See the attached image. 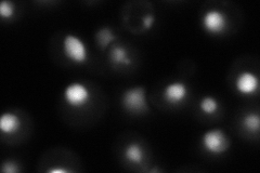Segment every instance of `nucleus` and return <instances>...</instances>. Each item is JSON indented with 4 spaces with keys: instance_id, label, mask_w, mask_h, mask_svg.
<instances>
[{
    "instance_id": "f257e3e1",
    "label": "nucleus",
    "mask_w": 260,
    "mask_h": 173,
    "mask_svg": "<svg viewBox=\"0 0 260 173\" xmlns=\"http://www.w3.org/2000/svg\"><path fill=\"white\" fill-rule=\"evenodd\" d=\"M122 102L124 107L129 112L141 113L149 108L145 89L141 86L127 89L123 94Z\"/></svg>"
},
{
    "instance_id": "f03ea898",
    "label": "nucleus",
    "mask_w": 260,
    "mask_h": 173,
    "mask_svg": "<svg viewBox=\"0 0 260 173\" xmlns=\"http://www.w3.org/2000/svg\"><path fill=\"white\" fill-rule=\"evenodd\" d=\"M63 51L68 60L74 63H85L88 52L84 41L74 35H66L63 40Z\"/></svg>"
},
{
    "instance_id": "7ed1b4c3",
    "label": "nucleus",
    "mask_w": 260,
    "mask_h": 173,
    "mask_svg": "<svg viewBox=\"0 0 260 173\" xmlns=\"http://www.w3.org/2000/svg\"><path fill=\"white\" fill-rule=\"evenodd\" d=\"M89 89L80 82H73L68 85L64 91L66 103L72 107H82L90 101Z\"/></svg>"
},
{
    "instance_id": "20e7f679",
    "label": "nucleus",
    "mask_w": 260,
    "mask_h": 173,
    "mask_svg": "<svg viewBox=\"0 0 260 173\" xmlns=\"http://www.w3.org/2000/svg\"><path fill=\"white\" fill-rule=\"evenodd\" d=\"M202 143L204 149L212 154H221L229 147L227 136L221 129H213L205 132Z\"/></svg>"
},
{
    "instance_id": "39448f33",
    "label": "nucleus",
    "mask_w": 260,
    "mask_h": 173,
    "mask_svg": "<svg viewBox=\"0 0 260 173\" xmlns=\"http://www.w3.org/2000/svg\"><path fill=\"white\" fill-rule=\"evenodd\" d=\"M203 26L211 34H220L228 26L227 15L219 10H209L203 16Z\"/></svg>"
},
{
    "instance_id": "423d86ee",
    "label": "nucleus",
    "mask_w": 260,
    "mask_h": 173,
    "mask_svg": "<svg viewBox=\"0 0 260 173\" xmlns=\"http://www.w3.org/2000/svg\"><path fill=\"white\" fill-rule=\"evenodd\" d=\"M164 99L170 104H180L186 100L188 88L183 82H171L164 89Z\"/></svg>"
},
{
    "instance_id": "0eeeda50",
    "label": "nucleus",
    "mask_w": 260,
    "mask_h": 173,
    "mask_svg": "<svg viewBox=\"0 0 260 173\" xmlns=\"http://www.w3.org/2000/svg\"><path fill=\"white\" fill-rule=\"evenodd\" d=\"M237 90L245 95L254 94L259 87V80L258 77L251 72H243L241 73L236 81Z\"/></svg>"
},
{
    "instance_id": "6e6552de",
    "label": "nucleus",
    "mask_w": 260,
    "mask_h": 173,
    "mask_svg": "<svg viewBox=\"0 0 260 173\" xmlns=\"http://www.w3.org/2000/svg\"><path fill=\"white\" fill-rule=\"evenodd\" d=\"M21 127V119L17 115L4 113L0 117V130L4 134H13Z\"/></svg>"
},
{
    "instance_id": "1a4fd4ad",
    "label": "nucleus",
    "mask_w": 260,
    "mask_h": 173,
    "mask_svg": "<svg viewBox=\"0 0 260 173\" xmlns=\"http://www.w3.org/2000/svg\"><path fill=\"white\" fill-rule=\"evenodd\" d=\"M125 157L128 162L132 164H140L142 163L144 153L142 147L138 143H130L125 149Z\"/></svg>"
},
{
    "instance_id": "9d476101",
    "label": "nucleus",
    "mask_w": 260,
    "mask_h": 173,
    "mask_svg": "<svg viewBox=\"0 0 260 173\" xmlns=\"http://www.w3.org/2000/svg\"><path fill=\"white\" fill-rule=\"evenodd\" d=\"M111 61L115 65H129L131 61L128 56H127V51L123 47H113L111 50Z\"/></svg>"
},
{
    "instance_id": "9b49d317",
    "label": "nucleus",
    "mask_w": 260,
    "mask_h": 173,
    "mask_svg": "<svg viewBox=\"0 0 260 173\" xmlns=\"http://www.w3.org/2000/svg\"><path fill=\"white\" fill-rule=\"evenodd\" d=\"M96 39L99 46L102 49H105L112 41L116 39V36L114 35V33L109 27H103L97 31Z\"/></svg>"
},
{
    "instance_id": "f8f14e48",
    "label": "nucleus",
    "mask_w": 260,
    "mask_h": 173,
    "mask_svg": "<svg viewBox=\"0 0 260 173\" xmlns=\"http://www.w3.org/2000/svg\"><path fill=\"white\" fill-rule=\"evenodd\" d=\"M243 126L247 131L252 133H258L259 131V116L255 113L247 114L242 121Z\"/></svg>"
},
{
    "instance_id": "ddd939ff",
    "label": "nucleus",
    "mask_w": 260,
    "mask_h": 173,
    "mask_svg": "<svg viewBox=\"0 0 260 173\" xmlns=\"http://www.w3.org/2000/svg\"><path fill=\"white\" fill-rule=\"evenodd\" d=\"M200 107L205 114L212 115L218 111L219 103H218V101L214 99L213 97H205L202 99L201 103H200Z\"/></svg>"
},
{
    "instance_id": "4468645a",
    "label": "nucleus",
    "mask_w": 260,
    "mask_h": 173,
    "mask_svg": "<svg viewBox=\"0 0 260 173\" xmlns=\"http://www.w3.org/2000/svg\"><path fill=\"white\" fill-rule=\"evenodd\" d=\"M14 14V5L11 1H3L0 3V15L2 18H10L12 15Z\"/></svg>"
},
{
    "instance_id": "2eb2a0df",
    "label": "nucleus",
    "mask_w": 260,
    "mask_h": 173,
    "mask_svg": "<svg viewBox=\"0 0 260 173\" xmlns=\"http://www.w3.org/2000/svg\"><path fill=\"white\" fill-rule=\"evenodd\" d=\"M2 171L5 173H15L18 172V168L15 163L13 162H7L2 166Z\"/></svg>"
},
{
    "instance_id": "dca6fc26",
    "label": "nucleus",
    "mask_w": 260,
    "mask_h": 173,
    "mask_svg": "<svg viewBox=\"0 0 260 173\" xmlns=\"http://www.w3.org/2000/svg\"><path fill=\"white\" fill-rule=\"evenodd\" d=\"M154 16L152 14H147L143 16V27L145 29H150L154 24Z\"/></svg>"
},
{
    "instance_id": "f3484780",
    "label": "nucleus",
    "mask_w": 260,
    "mask_h": 173,
    "mask_svg": "<svg viewBox=\"0 0 260 173\" xmlns=\"http://www.w3.org/2000/svg\"><path fill=\"white\" fill-rule=\"evenodd\" d=\"M48 172H49V173H66V172H68V171L65 170V169L58 168V169H49Z\"/></svg>"
},
{
    "instance_id": "a211bd4d",
    "label": "nucleus",
    "mask_w": 260,
    "mask_h": 173,
    "mask_svg": "<svg viewBox=\"0 0 260 173\" xmlns=\"http://www.w3.org/2000/svg\"><path fill=\"white\" fill-rule=\"evenodd\" d=\"M158 171H160V170L156 169V168H154V169H152V170H151V172H158Z\"/></svg>"
}]
</instances>
